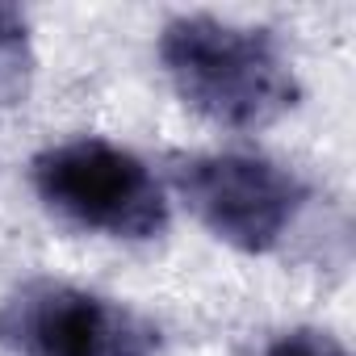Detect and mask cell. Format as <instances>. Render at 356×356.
I'll return each mask as SVG.
<instances>
[{
	"instance_id": "cell-1",
	"label": "cell",
	"mask_w": 356,
	"mask_h": 356,
	"mask_svg": "<svg viewBox=\"0 0 356 356\" xmlns=\"http://www.w3.org/2000/svg\"><path fill=\"white\" fill-rule=\"evenodd\" d=\"M159 59L189 109L231 130L268 126L298 101L289 59L268 30H243L218 17H176L163 26Z\"/></svg>"
},
{
	"instance_id": "cell-2",
	"label": "cell",
	"mask_w": 356,
	"mask_h": 356,
	"mask_svg": "<svg viewBox=\"0 0 356 356\" xmlns=\"http://www.w3.org/2000/svg\"><path fill=\"white\" fill-rule=\"evenodd\" d=\"M34 189L76 227L113 239H155L168 227V202L151 168L105 138L42 151L34 159Z\"/></svg>"
},
{
	"instance_id": "cell-3",
	"label": "cell",
	"mask_w": 356,
	"mask_h": 356,
	"mask_svg": "<svg viewBox=\"0 0 356 356\" xmlns=\"http://www.w3.org/2000/svg\"><path fill=\"white\" fill-rule=\"evenodd\" d=\"M172 181L218 239L243 252L277 248L306 202V185L293 172L264 155L239 151L176 159Z\"/></svg>"
},
{
	"instance_id": "cell-4",
	"label": "cell",
	"mask_w": 356,
	"mask_h": 356,
	"mask_svg": "<svg viewBox=\"0 0 356 356\" xmlns=\"http://www.w3.org/2000/svg\"><path fill=\"white\" fill-rule=\"evenodd\" d=\"M0 339L22 356H155L159 348L147 318L63 281L22 285L0 306Z\"/></svg>"
},
{
	"instance_id": "cell-5",
	"label": "cell",
	"mask_w": 356,
	"mask_h": 356,
	"mask_svg": "<svg viewBox=\"0 0 356 356\" xmlns=\"http://www.w3.org/2000/svg\"><path fill=\"white\" fill-rule=\"evenodd\" d=\"M26 13L0 5V105H9L26 92Z\"/></svg>"
},
{
	"instance_id": "cell-6",
	"label": "cell",
	"mask_w": 356,
	"mask_h": 356,
	"mask_svg": "<svg viewBox=\"0 0 356 356\" xmlns=\"http://www.w3.org/2000/svg\"><path fill=\"white\" fill-rule=\"evenodd\" d=\"M264 356H348V352H343L331 335L302 327V331H285L281 339H273V343L264 348Z\"/></svg>"
}]
</instances>
